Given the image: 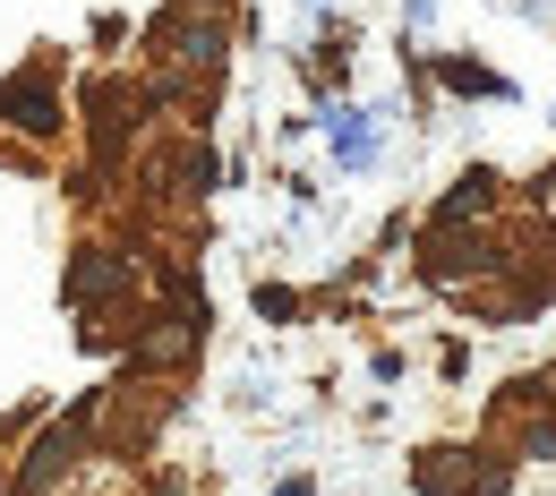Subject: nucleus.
I'll return each instance as SVG.
<instances>
[{"label":"nucleus","mask_w":556,"mask_h":496,"mask_svg":"<svg viewBox=\"0 0 556 496\" xmlns=\"http://www.w3.org/2000/svg\"><path fill=\"white\" fill-rule=\"evenodd\" d=\"M9 120L43 129V120H52V94H43V86H9Z\"/></svg>","instance_id":"nucleus-1"}]
</instances>
